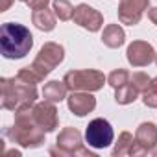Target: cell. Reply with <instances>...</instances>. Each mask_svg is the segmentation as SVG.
<instances>
[{
	"mask_svg": "<svg viewBox=\"0 0 157 157\" xmlns=\"http://www.w3.org/2000/svg\"><path fill=\"white\" fill-rule=\"evenodd\" d=\"M32 22H33L35 28L41 30V32H52V30L56 28V13H52L48 8L37 10V11H33V15H32Z\"/></svg>",
	"mask_w": 157,
	"mask_h": 157,
	"instance_id": "obj_16",
	"label": "cell"
},
{
	"mask_svg": "<svg viewBox=\"0 0 157 157\" xmlns=\"http://www.w3.org/2000/svg\"><path fill=\"white\" fill-rule=\"evenodd\" d=\"M150 153H153V155H155V157H157V144H155V146H153V150H151V151H150Z\"/></svg>",
	"mask_w": 157,
	"mask_h": 157,
	"instance_id": "obj_28",
	"label": "cell"
},
{
	"mask_svg": "<svg viewBox=\"0 0 157 157\" xmlns=\"http://www.w3.org/2000/svg\"><path fill=\"white\" fill-rule=\"evenodd\" d=\"M142 102L146 107L157 109V78H151L150 87L142 93Z\"/></svg>",
	"mask_w": 157,
	"mask_h": 157,
	"instance_id": "obj_21",
	"label": "cell"
},
{
	"mask_svg": "<svg viewBox=\"0 0 157 157\" xmlns=\"http://www.w3.org/2000/svg\"><path fill=\"white\" fill-rule=\"evenodd\" d=\"M129 80L133 83V87L139 91V93H144L148 87H150V82H151V78L144 72H135L133 76H129Z\"/></svg>",
	"mask_w": 157,
	"mask_h": 157,
	"instance_id": "obj_22",
	"label": "cell"
},
{
	"mask_svg": "<svg viewBox=\"0 0 157 157\" xmlns=\"http://www.w3.org/2000/svg\"><path fill=\"white\" fill-rule=\"evenodd\" d=\"M48 2H50V0H26V4H28L30 10H33V11H37V10H44V8L48 6Z\"/></svg>",
	"mask_w": 157,
	"mask_h": 157,
	"instance_id": "obj_24",
	"label": "cell"
},
{
	"mask_svg": "<svg viewBox=\"0 0 157 157\" xmlns=\"http://www.w3.org/2000/svg\"><path fill=\"white\" fill-rule=\"evenodd\" d=\"M33 46V35L19 22H4L0 30V48L6 59H22Z\"/></svg>",
	"mask_w": 157,
	"mask_h": 157,
	"instance_id": "obj_2",
	"label": "cell"
},
{
	"mask_svg": "<svg viewBox=\"0 0 157 157\" xmlns=\"http://www.w3.org/2000/svg\"><path fill=\"white\" fill-rule=\"evenodd\" d=\"M67 105L76 117H85L96 107V98L87 91H72L67 98Z\"/></svg>",
	"mask_w": 157,
	"mask_h": 157,
	"instance_id": "obj_13",
	"label": "cell"
},
{
	"mask_svg": "<svg viewBox=\"0 0 157 157\" xmlns=\"http://www.w3.org/2000/svg\"><path fill=\"white\" fill-rule=\"evenodd\" d=\"M32 115H33V120L39 124L41 129H44L46 133H52L57 124H59V118H57V109L54 105V102H39V104H33L32 107Z\"/></svg>",
	"mask_w": 157,
	"mask_h": 157,
	"instance_id": "obj_9",
	"label": "cell"
},
{
	"mask_svg": "<svg viewBox=\"0 0 157 157\" xmlns=\"http://www.w3.org/2000/svg\"><path fill=\"white\" fill-rule=\"evenodd\" d=\"M21 2H26V0H21Z\"/></svg>",
	"mask_w": 157,
	"mask_h": 157,
	"instance_id": "obj_30",
	"label": "cell"
},
{
	"mask_svg": "<svg viewBox=\"0 0 157 157\" xmlns=\"http://www.w3.org/2000/svg\"><path fill=\"white\" fill-rule=\"evenodd\" d=\"M63 82L67 83L68 91H87V93H94L100 91L105 83V76L100 70H70L65 74Z\"/></svg>",
	"mask_w": 157,
	"mask_h": 157,
	"instance_id": "obj_5",
	"label": "cell"
},
{
	"mask_svg": "<svg viewBox=\"0 0 157 157\" xmlns=\"http://www.w3.org/2000/svg\"><path fill=\"white\" fill-rule=\"evenodd\" d=\"M148 19H150L153 24H157V8H151V10H148Z\"/></svg>",
	"mask_w": 157,
	"mask_h": 157,
	"instance_id": "obj_26",
	"label": "cell"
},
{
	"mask_svg": "<svg viewBox=\"0 0 157 157\" xmlns=\"http://www.w3.org/2000/svg\"><path fill=\"white\" fill-rule=\"evenodd\" d=\"M6 157H21V151L19 150H10V151H4Z\"/></svg>",
	"mask_w": 157,
	"mask_h": 157,
	"instance_id": "obj_27",
	"label": "cell"
},
{
	"mask_svg": "<svg viewBox=\"0 0 157 157\" xmlns=\"http://www.w3.org/2000/svg\"><path fill=\"white\" fill-rule=\"evenodd\" d=\"M65 57V48L57 43H44L37 54V57L33 59V63L30 65V68L41 78V80H44V78L63 61Z\"/></svg>",
	"mask_w": 157,
	"mask_h": 157,
	"instance_id": "obj_6",
	"label": "cell"
},
{
	"mask_svg": "<svg viewBox=\"0 0 157 157\" xmlns=\"http://www.w3.org/2000/svg\"><path fill=\"white\" fill-rule=\"evenodd\" d=\"M155 63H157V52H155Z\"/></svg>",
	"mask_w": 157,
	"mask_h": 157,
	"instance_id": "obj_29",
	"label": "cell"
},
{
	"mask_svg": "<svg viewBox=\"0 0 157 157\" xmlns=\"http://www.w3.org/2000/svg\"><path fill=\"white\" fill-rule=\"evenodd\" d=\"M15 0H0V11H8Z\"/></svg>",
	"mask_w": 157,
	"mask_h": 157,
	"instance_id": "obj_25",
	"label": "cell"
},
{
	"mask_svg": "<svg viewBox=\"0 0 157 157\" xmlns=\"http://www.w3.org/2000/svg\"><path fill=\"white\" fill-rule=\"evenodd\" d=\"M157 144V126L153 122H142L135 131V144L131 155H144Z\"/></svg>",
	"mask_w": 157,
	"mask_h": 157,
	"instance_id": "obj_8",
	"label": "cell"
},
{
	"mask_svg": "<svg viewBox=\"0 0 157 157\" xmlns=\"http://www.w3.org/2000/svg\"><path fill=\"white\" fill-rule=\"evenodd\" d=\"M50 155H70V157H76V155H87V157H96V153H93L89 148L83 146V139H82V133L78 131L76 128H65L63 131H59L57 139H56V146H52L48 150Z\"/></svg>",
	"mask_w": 157,
	"mask_h": 157,
	"instance_id": "obj_4",
	"label": "cell"
},
{
	"mask_svg": "<svg viewBox=\"0 0 157 157\" xmlns=\"http://www.w3.org/2000/svg\"><path fill=\"white\" fill-rule=\"evenodd\" d=\"M126 41V33L118 24H107L102 33V43L107 48H120Z\"/></svg>",
	"mask_w": 157,
	"mask_h": 157,
	"instance_id": "obj_14",
	"label": "cell"
},
{
	"mask_svg": "<svg viewBox=\"0 0 157 157\" xmlns=\"http://www.w3.org/2000/svg\"><path fill=\"white\" fill-rule=\"evenodd\" d=\"M0 87H2V107L15 111L21 105L26 104H35L37 100V89L35 85L24 83L19 78H2L0 80Z\"/></svg>",
	"mask_w": 157,
	"mask_h": 157,
	"instance_id": "obj_3",
	"label": "cell"
},
{
	"mask_svg": "<svg viewBox=\"0 0 157 157\" xmlns=\"http://www.w3.org/2000/svg\"><path fill=\"white\" fill-rule=\"evenodd\" d=\"M33 104H26L15 109V126L4 129V137L11 142H17L22 148H39L44 144L46 131L39 128L32 115Z\"/></svg>",
	"mask_w": 157,
	"mask_h": 157,
	"instance_id": "obj_1",
	"label": "cell"
},
{
	"mask_svg": "<svg viewBox=\"0 0 157 157\" xmlns=\"http://www.w3.org/2000/svg\"><path fill=\"white\" fill-rule=\"evenodd\" d=\"M126 57L133 67H146L155 61V50L146 41H133L126 50Z\"/></svg>",
	"mask_w": 157,
	"mask_h": 157,
	"instance_id": "obj_12",
	"label": "cell"
},
{
	"mask_svg": "<svg viewBox=\"0 0 157 157\" xmlns=\"http://www.w3.org/2000/svg\"><path fill=\"white\" fill-rule=\"evenodd\" d=\"M74 24L82 26L87 32H98L104 26V17L100 11H96L94 8L87 6V4H80L74 8V15H72Z\"/></svg>",
	"mask_w": 157,
	"mask_h": 157,
	"instance_id": "obj_10",
	"label": "cell"
},
{
	"mask_svg": "<svg viewBox=\"0 0 157 157\" xmlns=\"http://www.w3.org/2000/svg\"><path fill=\"white\" fill-rule=\"evenodd\" d=\"M133 144H135V139L129 131H122L118 135V140L113 148V157H122V155H131V150H133Z\"/></svg>",
	"mask_w": 157,
	"mask_h": 157,
	"instance_id": "obj_17",
	"label": "cell"
},
{
	"mask_svg": "<svg viewBox=\"0 0 157 157\" xmlns=\"http://www.w3.org/2000/svg\"><path fill=\"white\" fill-rule=\"evenodd\" d=\"M17 78L21 82H24V83H30V85H37L39 82H43L41 78L30 68V67H24V68H21L19 72H17Z\"/></svg>",
	"mask_w": 157,
	"mask_h": 157,
	"instance_id": "obj_23",
	"label": "cell"
},
{
	"mask_svg": "<svg viewBox=\"0 0 157 157\" xmlns=\"http://www.w3.org/2000/svg\"><path fill=\"white\" fill-rule=\"evenodd\" d=\"M139 96V91L133 87V83H126L118 89H115V102L120 104V105H128V104H133Z\"/></svg>",
	"mask_w": 157,
	"mask_h": 157,
	"instance_id": "obj_18",
	"label": "cell"
},
{
	"mask_svg": "<svg viewBox=\"0 0 157 157\" xmlns=\"http://www.w3.org/2000/svg\"><path fill=\"white\" fill-rule=\"evenodd\" d=\"M54 13L59 21H70L74 15V8L68 0H54Z\"/></svg>",
	"mask_w": 157,
	"mask_h": 157,
	"instance_id": "obj_19",
	"label": "cell"
},
{
	"mask_svg": "<svg viewBox=\"0 0 157 157\" xmlns=\"http://www.w3.org/2000/svg\"><path fill=\"white\" fill-rule=\"evenodd\" d=\"M67 91H68V87H67L65 82L52 80V82H48V83L43 87V96H44V100L57 104V102H61V100L67 98Z\"/></svg>",
	"mask_w": 157,
	"mask_h": 157,
	"instance_id": "obj_15",
	"label": "cell"
},
{
	"mask_svg": "<svg viewBox=\"0 0 157 157\" xmlns=\"http://www.w3.org/2000/svg\"><path fill=\"white\" fill-rule=\"evenodd\" d=\"M128 82H129V72L124 70V68H117V70H113V72L107 76V83H109L113 89H118V87L126 85Z\"/></svg>",
	"mask_w": 157,
	"mask_h": 157,
	"instance_id": "obj_20",
	"label": "cell"
},
{
	"mask_svg": "<svg viewBox=\"0 0 157 157\" xmlns=\"http://www.w3.org/2000/svg\"><path fill=\"white\" fill-rule=\"evenodd\" d=\"M115 139V131L105 118H94L85 129V140L91 148H107Z\"/></svg>",
	"mask_w": 157,
	"mask_h": 157,
	"instance_id": "obj_7",
	"label": "cell"
},
{
	"mask_svg": "<svg viewBox=\"0 0 157 157\" xmlns=\"http://www.w3.org/2000/svg\"><path fill=\"white\" fill-rule=\"evenodd\" d=\"M148 6H150V0H122L118 6V21L122 24L135 26L140 22Z\"/></svg>",
	"mask_w": 157,
	"mask_h": 157,
	"instance_id": "obj_11",
	"label": "cell"
}]
</instances>
